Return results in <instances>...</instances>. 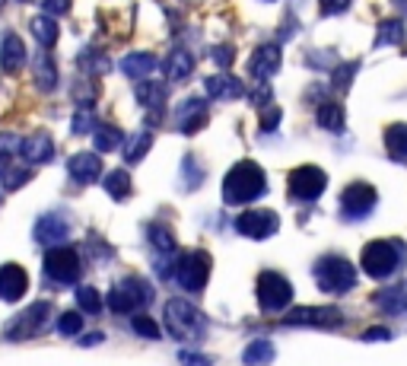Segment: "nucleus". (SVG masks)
Segmentation results:
<instances>
[{"instance_id": "a19ab883", "label": "nucleus", "mask_w": 407, "mask_h": 366, "mask_svg": "<svg viewBox=\"0 0 407 366\" xmlns=\"http://www.w3.org/2000/svg\"><path fill=\"white\" fill-rule=\"evenodd\" d=\"M359 70V61H350V64H341L334 73H331V83L337 86V90H347L350 80H354V73Z\"/></svg>"}, {"instance_id": "39448f33", "label": "nucleus", "mask_w": 407, "mask_h": 366, "mask_svg": "<svg viewBox=\"0 0 407 366\" xmlns=\"http://www.w3.org/2000/svg\"><path fill=\"white\" fill-rule=\"evenodd\" d=\"M150 300H153V290H150V283H144L140 277H125V281L115 283V287L108 290V296H105L108 309L118 313V315H134Z\"/></svg>"}, {"instance_id": "603ef678", "label": "nucleus", "mask_w": 407, "mask_h": 366, "mask_svg": "<svg viewBox=\"0 0 407 366\" xmlns=\"http://www.w3.org/2000/svg\"><path fill=\"white\" fill-rule=\"evenodd\" d=\"M210 54L220 67H229V61H233V48H210Z\"/></svg>"}, {"instance_id": "72a5a7b5", "label": "nucleus", "mask_w": 407, "mask_h": 366, "mask_svg": "<svg viewBox=\"0 0 407 366\" xmlns=\"http://www.w3.org/2000/svg\"><path fill=\"white\" fill-rule=\"evenodd\" d=\"M404 42V23L401 19H385L376 32V45H401Z\"/></svg>"}, {"instance_id": "09e8293b", "label": "nucleus", "mask_w": 407, "mask_h": 366, "mask_svg": "<svg viewBox=\"0 0 407 366\" xmlns=\"http://www.w3.org/2000/svg\"><path fill=\"white\" fill-rule=\"evenodd\" d=\"M280 118H283L280 108H268V112H264V118H261V131H274V127L280 125Z\"/></svg>"}, {"instance_id": "f704fd0d", "label": "nucleus", "mask_w": 407, "mask_h": 366, "mask_svg": "<svg viewBox=\"0 0 407 366\" xmlns=\"http://www.w3.org/2000/svg\"><path fill=\"white\" fill-rule=\"evenodd\" d=\"M32 32H36V38L45 45V48H51V45L58 42V23H54L51 16H36L32 19Z\"/></svg>"}, {"instance_id": "cd10ccee", "label": "nucleus", "mask_w": 407, "mask_h": 366, "mask_svg": "<svg viewBox=\"0 0 407 366\" xmlns=\"http://www.w3.org/2000/svg\"><path fill=\"white\" fill-rule=\"evenodd\" d=\"M102 185H105V192L112 194L115 201L131 198V175H127L125 169H112V172L102 179Z\"/></svg>"}, {"instance_id": "79ce46f5", "label": "nucleus", "mask_w": 407, "mask_h": 366, "mask_svg": "<svg viewBox=\"0 0 407 366\" xmlns=\"http://www.w3.org/2000/svg\"><path fill=\"white\" fill-rule=\"evenodd\" d=\"M73 134H90V131H96V115L90 112V108H80L77 115H73Z\"/></svg>"}, {"instance_id": "6e6552de", "label": "nucleus", "mask_w": 407, "mask_h": 366, "mask_svg": "<svg viewBox=\"0 0 407 366\" xmlns=\"http://www.w3.org/2000/svg\"><path fill=\"white\" fill-rule=\"evenodd\" d=\"M48 322H51V303L42 300V303H32L29 309H23L16 318H10L4 335L10 338V341H26V338L42 335V331L48 328Z\"/></svg>"}, {"instance_id": "9d476101", "label": "nucleus", "mask_w": 407, "mask_h": 366, "mask_svg": "<svg viewBox=\"0 0 407 366\" xmlns=\"http://www.w3.org/2000/svg\"><path fill=\"white\" fill-rule=\"evenodd\" d=\"M376 201H379V194L369 182H354L341 194V216L344 220H363V216L372 214Z\"/></svg>"}, {"instance_id": "c756f323", "label": "nucleus", "mask_w": 407, "mask_h": 366, "mask_svg": "<svg viewBox=\"0 0 407 366\" xmlns=\"http://www.w3.org/2000/svg\"><path fill=\"white\" fill-rule=\"evenodd\" d=\"M92 144H96L99 153H112L115 147L125 144V134H121L115 125H99L96 131H92Z\"/></svg>"}, {"instance_id": "f3484780", "label": "nucleus", "mask_w": 407, "mask_h": 366, "mask_svg": "<svg viewBox=\"0 0 407 366\" xmlns=\"http://www.w3.org/2000/svg\"><path fill=\"white\" fill-rule=\"evenodd\" d=\"M29 290V274L19 264H0V300L16 303Z\"/></svg>"}, {"instance_id": "f03ea898", "label": "nucleus", "mask_w": 407, "mask_h": 366, "mask_svg": "<svg viewBox=\"0 0 407 366\" xmlns=\"http://www.w3.org/2000/svg\"><path fill=\"white\" fill-rule=\"evenodd\" d=\"M166 328L175 341L181 344H201L207 338V315L188 300H169L166 303Z\"/></svg>"}, {"instance_id": "58836bf2", "label": "nucleus", "mask_w": 407, "mask_h": 366, "mask_svg": "<svg viewBox=\"0 0 407 366\" xmlns=\"http://www.w3.org/2000/svg\"><path fill=\"white\" fill-rule=\"evenodd\" d=\"M58 335H64V338H73V335H80L83 331V315L80 313H60V318H58Z\"/></svg>"}, {"instance_id": "2f4dec72", "label": "nucleus", "mask_w": 407, "mask_h": 366, "mask_svg": "<svg viewBox=\"0 0 407 366\" xmlns=\"http://www.w3.org/2000/svg\"><path fill=\"white\" fill-rule=\"evenodd\" d=\"M36 83L42 93H54V86H58V70H54V61L48 54L36 58Z\"/></svg>"}, {"instance_id": "aec40b11", "label": "nucleus", "mask_w": 407, "mask_h": 366, "mask_svg": "<svg viewBox=\"0 0 407 366\" xmlns=\"http://www.w3.org/2000/svg\"><path fill=\"white\" fill-rule=\"evenodd\" d=\"M19 153H23L26 162H32V166H42V162H51L54 144H51L48 134H32V137L19 140Z\"/></svg>"}, {"instance_id": "c85d7f7f", "label": "nucleus", "mask_w": 407, "mask_h": 366, "mask_svg": "<svg viewBox=\"0 0 407 366\" xmlns=\"http://www.w3.org/2000/svg\"><path fill=\"white\" fill-rule=\"evenodd\" d=\"M274 344L264 341V338H258V341H252L245 347V354H242V360H245V366H268L270 360H274Z\"/></svg>"}, {"instance_id": "a878e982", "label": "nucleus", "mask_w": 407, "mask_h": 366, "mask_svg": "<svg viewBox=\"0 0 407 366\" xmlns=\"http://www.w3.org/2000/svg\"><path fill=\"white\" fill-rule=\"evenodd\" d=\"M385 150L395 162H407V125H391L385 131Z\"/></svg>"}, {"instance_id": "9b49d317", "label": "nucleus", "mask_w": 407, "mask_h": 366, "mask_svg": "<svg viewBox=\"0 0 407 366\" xmlns=\"http://www.w3.org/2000/svg\"><path fill=\"white\" fill-rule=\"evenodd\" d=\"M324 185H328V175L322 172L318 166H300L290 172V198L293 201H315L318 194L324 192Z\"/></svg>"}, {"instance_id": "412c9836", "label": "nucleus", "mask_w": 407, "mask_h": 366, "mask_svg": "<svg viewBox=\"0 0 407 366\" xmlns=\"http://www.w3.org/2000/svg\"><path fill=\"white\" fill-rule=\"evenodd\" d=\"M26 64V45L16 32H4V42H0V67L6 73L19 70Z\"/></svg>"}, {"instance_id": "4d7b16f0", "label": "nucleus", "mask_w": 407, "mask_h": 366, "mask_svg": "<svg viewBox=\"0 0 407 366\" xmlns=\"http://www.w3.org/2000/svg\"><path fill=\"white\" fill-rule=\"evenodd\" d=\"M391 4H395V6H398V10H401V13H404V16H407V0H391Z\"/></svg>"}, {"instance_id": "3c124183", "label": "nucleus", "mask_w": 407, "mask_h": 366, "mask_svg": "<svg viewBox=\"0 0 407 366\" xmlns=\"http://www.w3.org/2000/svg\"><path fill=\"white\" fill-rule=\"evenodd\" d=\"M248 99H252V105H268L270 103V86H258Z\"/></svg>"}, {"instance_id": "bb28decb", "label": "nucleus", "mask_w": 407, "mask_h": 366, "mask_svg": "<svg viewBox=\"0 0 407 366\" xmlns=\"http://www.w3.org/2000/svg\"><path fill=\"white\" fill-rule=\"evenodd\" d=\"M162 70H166L169 80H188L191 77V70H194V58L179 48V51H172L166 58V67H162Z\"/></svg>"}, {"instance_id": "5701e85b", "label": "nucleus", "mask_w": 407, "mask_h": 366, "mask_svg": "<svg viewBox=\"0 0 407 366\" xmlns=\"http://www.w3.org/2000/svg\"><path fill=\"white\" fill-rule=\"evenodd\" d=\"M153 67H156V58L150 51H134V54H127V58H121V73L131 80H140V77H147V73H153Z\"/></svg>"}, {"instance_id": "bf43d9fd", "label": "nucleus", "mask_w": 407, "mask_h": 366, "mask_svg": "<svg viewBox=\"0 0 407 366\" xmlns=\"http://www.w3.org/2000/svg\"><path fill=\"white\" fill-rule=\"evenodd\" d=\"M23 4H26V0H23Z\"/></svg>"}, {"instance_id": "8fccbe9b", "label": "nucleus", "mask_w": 407, "mask_h": 366, "mask_svg": "<svg viewBox=\"0 0 407 366\" xmlns=\"http://www.w3.org/2000/svg\"><path fill=\"white\" fill-rule=\"evenodd\" d=\"M10 150H19V137L16 134H0V153H10Z\"/></svg>"}, {"instance_id": "49530a36", "label": "nucleus", "mask_w": 407, "mask_h": 366, "mask_svg": "<svg viewBox=\"0 0 407 366\" xmlns=\"http://www.w3.org/2000/svg\"><path fill=\"white\" fill-rule=\"evenodd\" d=\"M318 4H322L324 16H337V13H344L350 6V0H318Z\"/></svg>"}, {"instance_id": "6e6d98bb", "label": "nucleus", "mask_w": 407, "mask_h": 366, "mask_svg": "<svg viewBox=\"0 0 407 366\" xmlns=\"http://www.w3.org/2000/svg\"><path fill=\"white\" fill-rule=\"evenodd\" d=\"M6 169H13V160H10V153H0V175H4Z\"/></svg>"}, {"instance_id": "4468645a", "label": "nucleus", "mask_w": 407, "mask_h": 366, "mask_svg": "<svg viewBox=\"0 0 407 366\" xmlns=\"http://www.w3.org/2000/svg\"><path fill=\"white\" fill-rule=\"evenodd\" d=\"M147 239H150V246H153V252L159 255V264H156V268H159V277H172V255H175V236L169 233L166 226H162V223H150V226H147Z\"/></svg>"}, {"instance_id": "f8f14e48", "label": "nucleus", "mask_w": 407, "mask_h": 366, "mask_svg": "<svg viewBox=\"0 0 407 366\" xmlns=\"http://www.w3.org/2000/svg\"><path fill=\"white\" fill-rule=\"evenodd\" d=\"M236 229H239L245 239H268L280 229L274 210H245V214L236 216Z\"/></svg>"}, {"instance_id": "393cba45", "label": "nucleus", "mask_w": 407, "mask_h": 366, "mask_svg": "<svg viewBox=\"0 0 407 366\" xmlns=\"http://www.w3.org/2000/svg\"><path fill=\"white\" fill-rule=\"evenodd\" d=\"M166 86L162 83H140L137 86V103L144 108H150V115H159L162 105H166Z\"/></svg>"}, {"instance_id": "4be33fe9", "label": "nucleus", "mask_w": 407, "mask_h": 366, "mask_svg": "<svg viewBox=\"0 0 407 366\" xmlns=\"http://www.w3.org/2000/svg\"><path fill=\"white\" fill-rule=\"evenodd\" d=\"M204 90H207L213 99H239L242 93H245L239 80L229 77V73H216V77H207V80H204Z\"/></svg>"}, {"instance_id": "b1692460", "label": "nucleus", "mask_w": 407, "mask_h": 366, "mask_svg": "<svg viewBox=\"0 0 407 366\" xmlns=\"http://www.w3.org/2000/svg\"><path fill=\"white\" fill-rule=\"evenodd\" d=\"M376 306L382 313H407V283H398V287L376 293Z\"/></svg>"}, {"instance_id": "ddd939ff", "label": "nucleus", "mask_w": 407, "mask_h": 366, "mask_svg": "<svg viewBox=\"0 0 407 366\" xmlns=\"http://www.w3.org/2000/svg\"><path fill=\"white\" fill-rule=\"evenodd\" d=\"M287 325H309V328H337L344 322V313L334 306H302L283 318Z\"/></svg>"}, {"instance_id": "864d4df0", "label": "nucleus", "mask_w": 407, "mask_h": 366, "mask_svg": "<svg viewBox=\"0 0 407 366\" xmlns=\"http://www.w3.org/2000/svg\"><path fill=\"white\" fill-rule=\"evenodd\" d=\"M363 338L366 341H385V338H388V328H366Z\"/></svg>"}, {"instance_id": "1a4fd4ad", "label": "nucleus", "mask_w": 407, "mask_h": 366, "mask_svg": "<svg viewBox=\"0 0 407 366\" xmlns=\"http://www.w3.org/2000/svg\"><path fill=\"white\" fill-rule=\"evenodd\" d=\"M42 268H45V277L54 281V283H77L80 274H83L77 249H70V246H54V249H48V252H45Z\"/></svg>"}, {"instance_id": "0eeeda50", "label": "nucleus", "mask_w": 407, "mask_h": 366, "mask_svg": "<svg viewBox=\"0 0 407 366\" xmlns=\"http://www.w3.org/2000/svg\"><path fill=\"white\" fill-rule=\"evenodd\" d=\"M290 303H293V287H290L287 277L277 274V271H261L258 274V306L264 313H280Z\"/></svg>"}, {"instance_id": "ea45409f", "label": "nucleus", "mask_w": 407, "mask_h": 366, "mask_svg": "<svg viewBox=\"0 0 407 366\" xmlns=\"http://www.w3.org/2000/svg\"><path fill=\"white\" fill-rule=\"evenodd\" d=\"M131 328H134V335L147 338V341H156V338L162 335L159 325H156L150 315H134V318H131Z\"/></svg>"}, {"instance_id": "473e14b6", "label": "nucleus", "mask_w": 407, "mask_h": 366, "mask_svg": "<svg viewBox=\"0 0 407 366\" xmlns=\"http://www.w3.org/2000/svg\"><path fill=\"white\" fill-rule=\"evenodd\" d=\"M318 125L324 127V131H344V108L337 103H324L318 108Z\"/></svg>"}, {"instance_id": "dca6fc26", "label": "nucleus", "mask_w": 407, "mask_h": 366, "mask_svg": "<svg viewBox=\"0 0 407 366\" xmlns=\"http://www.w3.org/2000/svg\"><path fill=\"white\" fill-rule=\"evenodd\" d=\"M280 64H283L280 45H270V42L261 45V48H255V54L248 58V70H252V77L255 80H264V83H268V80L280 70Z\"/></svg>"}, {"instance_id": "6ab92c4d", "label": "nucleus", "mask_w": 407, "mask_h": 366, "mask_svg": "<svg viewBox=\"0 0 407 366\" xmlns=\"http://www.w3.org/2000/svg\"><path fill=\"white\" fill-rule=\"evenodd\" d=\"M175 121H179L181 134H198L204 125H207V103L204 99H185L175 112Z\"/></svg>"}, {"instance_id": "de8ad7c7", "label": "nucleus", "mask_w": 407, "mask_h": 366, "mask_svg": "<svg viewBox=\"0 0 407 366\" xmlns=\"http://www.w3.org/2000/svg\"><path fill=\"white\" fill-rule=\"evenodd\" d=\"M29 169H23V172H4V185L6 188H19V185H26L29 182Z\"/></svg>"}, {"instance_id": "5fc2aeb1", "label": "nucleus", "mask_w": 407, "mask_h": 366, "mask_svg": "<svg viewBox=\"0 0 407 366\" xmlns=\"http://www.w3.org/2000/svg\"><path fill=\"white\" fill-rule=\"evenodd\" d=\"M102 341H105V335H99V331H96V335H86L80 344H83V347H92V344H102Z\"/></svg>"}, {"instance_id": "a18cd8bd", "label": "nucleus", "mask_w": 407, "mask_h": 366, "mask_svg": "<svg viewBox=\"0 0 407 366\" xmlns=\"http://www.w3.org/2000/svg\"><path fill=\"white\" fill-rule=\"evenodd\" d=\"M73 99H77V103L86 108V105L96 103V90H92V86H86V83H80L77 90H73Z\"/></svg>"}, {"instance_id": "7c9ffc66", "label": "nucleus", "mask_w": 407, "mask_h": 366, "mask_svg": "<svg viewBox=\"0 0 407 366\" xmlns=\"http://www.w3.org/2000/svg\"><path fill=\"white\" fill-rule=\"evenodd\" d=\"M150 147H153V134L137 131L134 137H127V144H125V162H140L150 153Z\"/></svg>"}, {"instance_id": "4c0bfd02", "label": "nucleus", "mask_w": 407, "mask_h": 366, "mask_svg": "<svg viewBox=\"0 0 407 366\" xmlns=\"http://www.w3.org/2000/svg\"><path fill=\"white\" fill-rule=\"evenodd\" d=\"M80 67H83V70H90V73H105L112 64H108V58L102 51L86 48L83 54H80Z\"/></svg>"}, {"instance_id": "2eb2a0df", "label": "nucleus", "mask_w": 407, "mask_h": 366, "mask_svg": "<svg viewBox=\"0 0 407 366\" xmlns=\"http://www.w3.org/2000/svg\"><path fill=\"white\" fill-rule=\"evenodd\" d=\"M32 236H36L42 246H64L67 236H70V223L64 220L60 214H42L32 226Z\"/></svg>"}, {"instance_id": "20e7f679", "label": "nucleus", "mask_w": 407, "mask_h": 366, "mask_svg": "<svg viewBox=\"0 0 407 366\" xmlns=\"http://www.w3.org/2000/svg\"><path fill=\"white\" fill-rule=\"evenodd\" d=\"M312 274H315L318 290L331 293V296L347 293L356 283V268L347 258H341V255H322V258L315 261V268H312Z\"/></svg>"}, {"instance_id": "f257e3e1", "label": "nucleus", "mask_w": 407, "mask_h": 366, "mask_svg": "<svg viewBox=\"0 0 407 366\" xmlns=\"http://www.w3.org/2000/svg\"><path fill=\"white\" fill-rule=\"evenodd\" d=\"M268 192V179H264V169L255 160H242L223 179V201L226 204H248V201L261 198Z\"/></svg>"}, {"instance_id": "c03bdc74", "label": "nucleus", "mask_w": 407, "mask_h": 366, "mask_svg": "<svg viewBox=\"0 0 407 366\" xmlns=\"http://www.w3.org/2000/svg\"><path fill=\"white\" fill-rule=\"evenodd\" d=\"M179 363L181 366H213L204 354H194V350H179Z\"/></svg>"}, {"instance_id": "37998d69", "label": "nucleus", "mask_w": 407, "mask_h": 366, "mask_svg": "<svg viewBox=\"0 0 407 366\" xmlns=\"http://www.w3.org/2000/svg\"><path fill=\"white\" fill-rule=\"evenodd\" d=\"M42 4V10H45V16H64L67 10H70V0H38Z\"/></svg>"}, {"instance_id": "13d9d810", "label": "nucleus", "mask_w": 407, "mask_h": 366, "mask_svg": "<svg viewBox=\"0 0 407 366\" xmlns=\"http://www.w3.org/2000/svg\"><path fill=\"white\" fill-rule=\"evenodd\" d=\"M0 204H4V198H0Z\"/></svg>"}, {"instance_id": "423d86ee", "label": "nucleus", "mask_w": 407, "mask_h": 366, "mask_svg": "<svg viewBox=\"0 0 407 366\" xmlns=\"http://www.w3.org/2000/svg\"><path fill=\"white\" fill-rule=\"evenodd\" d=\"M210 268H213V261H210L207 252H188V255H181V258H175L172 277L179 281L181 290H188V293H201V290L207 287V281H210Z\"/></svg>"}, {"instance_id": "a211bd4d", "label": "nucleus", "mask_w": 407, "mask_h": 366, "mask_svg": "<svg viewBox=\"0 0 407 366\" xmlns=\"http://www.w3.org/2000/svg\"><path fill=\"white\" fill-rule=\"evenodd\" d=\"M67 172L80 185H92V182L102 179V160L96 153H77V157L67 160Z\"/></svg>"}, {"instance_id": "7ed1b4c3", "label": "nucleus", "mask_w": 407, "mask_h": 366, "mask_svg": "<svg viewBox=\"0 0 407 366\" xmlns=\"http://www.w3.org/2000/svg\"><path fill=\"white\" fill-rule=\"evenodd\" d=\"M404 261V242L398 239H372L366 242L363 255H359V268L369 277H388L398 271V264Z\"/></svg>"}, {"instance_id": "c9c22d12", "label": "nucleus", "mask_w": 407, "mask_h": 366, "mask_svg": "<svg viewBox=\"0 0 407 366\" xmlns=\"http://www.w3.org/2000/svg\"><path fill=\"white\" fill-rule=\"evenodd\" d=\"M181 175H185V188H188V192H194V188L201 185V182H204V169L198 166V157L188 153V157L181 160Z\"/></svg>"}, {"instance_id": "e433bc0d", "label": "nucleus", "mask_w": 407, "mask_h": 366, "mask_svg": "<svg viewBox=\"0 0 407 366\" xmlns=\"http://www.w3.org/2000/svg\"><path fill=\"white\" fill-rule=\"evenodd\" d=\"M77 306L83 309V313L96 315L99 309H102V296H99V290H96V287H80V290H77Z\"/></svg>"}]
</instances>
